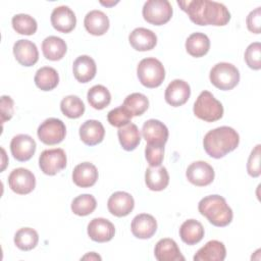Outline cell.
Wrapping results in <instances>:
<instances>
[{
  "mask_svg": "<svg viewBox=\"0 0 261 261\" xmlns=\"http://www.w3.org/2000/svg\"><path fill=\"white\" fill-rule=\"evenodd\" d=\"M178 6L190 19L198 25H225L230 20V13L222 3L210 0L177 1Z\"/></svg>",
  "mask_w": 261,
  "mask_h": 261,
  "instance_id": "obj_1",
  "label": "cell"
},
{
  "mask_svg": "<svg viewBox=\"0 0 261 261\" xmlns=\"http://www.w3.org/2000/svg\"><path fill=\"white\" fill-rule=\"evenodd\" d=\"M240 136L230 126H219L209 130L203 139L205 152L212 158L219 159L237 149Z\"/></svg>",
  "mask_w": 261,
  "mask_h": 261,
  "instance_id": "obj_2",
  "label": "cell"
},
{
  "mask_svg": "<svg viewBox=\"0 0 261 261\" xmlns=\"http://www.w3.org/2000/svg\"><path fill=\"white\" fill-rule=\"evenodd\" d=\"M198 210L211 224L218 227L228 225L232 220V210L225 199L219 195H209L201 199Z\"/></svg>",
  "mask_w": 261,
  "mask_h": 261,
  "instance_id": "obj_3",
  "label": "cell"
},
{
  "mask_svg": "<svg viewBox=\"0 0 261 261\" xmlns=\"http://www.w3.org/2000/svg\"><path fill=\"white\" fill-rule=\"evenodd\" d=\"M137 74L140 83L146 88H157L165 79V69L160 60L154 57L142 59L137 66Z\"/></svg>",
  "mask_w": 261,
  "mask_h": 261,
  "instance_id": "obj_4",
  "label": "cell"
},
{
  "mask_svg": "<svg viewBox=\"0 0 261 261\" xmlns=\"http://www.w3.org/2000/svg\"><path fill=\"white\" fill-rule=\"evenodd\" d=\"M194 114L201 120L213 122L223 116L222 104L209 91H203L198 96L193 107Z\"/></svg>",
  "mask_w": 261,
  "mask_h": 261,
  "instance_id": "obj_5",
  "label": "cell"
},
{
  "mask_svg": "<svg viewBox=\"0 0 261 261\" xmlns=\"http://www.w3.org/2000/svg\"><path fill=\"white\" fill-rule=\"evenodd\" d=\"M211 84L219 90L233 89L240 82V71L231 63L219 62L215 64L209 73Z\"/></svg>",
  "mask_w": 261,
  "mask_h": 261,
  "instance_id": "obj_6",
  "label": "cell"
},
{
  "mask_svg": "<svg viewBox=\"0 0 261 261\" xmlns=\"http://www.w3.org/2000/svg\"><path fill=\"white\" fill-rule=\"evenodd\" d=\"M172 6L167 0H149L143 6L144 19L154 25L168 22L172 16Z\"/></svg>",
  "mask_w": 261,
  "mask_h": 261,
  "instance_id": "obj_7",
  "label": "cell"
},
{
  "mask_svg": "<svg viewBox=\"0 0 261 261\" xmlns=\"http://www.w3.org/2000/svg\"><path fill=\"white\" fill-rule=\"evenodd\" d=\"M37 135L42 143L46 145H56L64 140L66 127L62 120L50 117L39 125Z\"/></svg>",
  "mask_w": 261,
  "mask_h": 261,
  "instance_id": "obj_8",
  "label": "cell"
},
{
  "mask_svg": "<svg viewBox=\"0 0 261 261\" xmlns=\"http://www.w3.org/2000/svg\"><path fill=\"white\" fill-rule=\"evenodd\" d=\"M66 162V154L61 148L44 150L39 157V166L43 173L47 175H55L63 170Z\"/></svg>",
  "mask_w": 261,
  "mask_h": 261,
  "instance_id": "obj_9",
  "label": "cell"
},
{
  "mask_svg": "<svg viewBox=\"0 0 261 261\" xmlns=\"http://www.w3.org/2000/svg\"><path fill=\"white\" fill-rule=\"evenodd\" d=\"M9 188L18 195L30 194L36 187V177L27 168L18 167L13 169L8 176Z\"/></svg>",
  "mask_w": 261,
  "mask_h": 261,
  "instance_id": "obj_10",
  "label": "cell"
},
{
  "mask_svg": "<svg viewBox=\"0 0 261 261\" xmlns=\"http://www.w3.org/2000/svg\"><path fill=\"white\" fill-rule=\"evenodd\" d=\"M213 167L205 161H195L191 163L186 171L188 180L197 187H205L210 185L214 179Z\"/></svg>",
  "mask_w": 261,
  "mask_h": 261,
  "instance_id": "obj_11",
  "label": "cell"
},
{
  "mask_svg": "<svg viewBox=\"0 0 261 261\" xmlns=\"http://www.w3.org/2000/svg\"><path fill=\"white\" fill-rule=\"evenodd\" d=\"M37 144L35 140L25 134H19L12 138L10 142V151L14 159L20 162L30 160L36 152Z\"/></svg>",
  "mask_w": 261,
  "mask_h": 261,
  "instance_id": "obj_12",
  "label": "cell"
},
{
  "mask_svg": "<svg viewBox=\"0 0 261 261\" xmlns=\"http://www.w3.org/2000/svg\"><path fill=\"white\" fill-rule=\"evenodd\" d=\"M52 27L60 33H70L76 24L74 12L65 5L55 7L50 16Z\"/></svg>",
  "mask_w": 261,
  "mask_h": 261,
  "instance_id": "obj_13",
  "label": "cell"
},
{
  "mask_svg": "<svg viewBox=\"0 0 261 261\" xmlns=\"http://www.w3.org/2000/svg\"><path fill=\"white\" fill-rule=\"evenodd\" d=\"M142 136L151 145H165L168 140V128L158 119H149L144 122Z\"/></svg>",
  "mask_w": 261,
  "mask_h": 261,
  "instance_id": "obj_14",
  "label": "cell"
},
{
  "mask_svg": "<svg viewBox=\"0 0 261 261\" xmlns=\"http://www.w3.org/2000/svg\"><path fill=\"white\" fill-rule=\"evenodd\" d=\"M115 234L114 224L108 219L97 217L88 224V236L97 243H105L112 240Z\"/></svg>",
  "mask_w": 261,
  "mask_h": 261,
  "instance_id": "obj_15",
  "label": "cell"
},
{
  "mask_svg": "<svg viewBox=\"0 0 261 261\" xmlns=\"http://www.w3.org/2000/svg\"><path fill=\"white\" fill-rule=\"evenodd\" d=\"M191 96L190 85L182 80H173L167 86L164 94L165 101L173 106L178 107L184 105Z\"/></svg>",
  "mask_w": 261,
  "mask_h": 261,
  "instance_id": "obj_16",
  "label": "cell"
},
{
  "mask_svg": "<svg viewBox=\"0 0 261 261\" xmlns=\"http://www.w3.org/2000/svg\"><path fill=\"white\" fill-rule=\"evenodd\" d=\"M135 207V200L133 196L126 192L113 193L107 202V208L109 212L117 217H123L128 215Z\"/></svg>",
  "mask_w": 261,
  "mask_h": 261,
  "instance_id": "obj_17",
  "label": "cell"
},
{
  "mask_svg": "<svg viewBox=\"0 0 261 261\" xmlns=\"http://www.w3.org/2000/svg\"><path fill=\"white\" fill-rule=\"evenodd\" d=\"M13 55L16 61L23 66H33L39 59V51L35 43L20 39L13 45Z\"/></svg>",
  "mask_w": 261,
  "mask_h": 261,
  "instance_id": "obj_18",
  "label": "cell"
},
{
  "mask_svg": "<svg viewBox=\"0 0 261 261\" xmlns=\"http://www.w3.org/2000/svg\"><path fill=\"white\" fill-rule=\"evenodd\" d=\"M130 229L133 234L138 239H150L157 230V221L151 214L141 213L134 217Z\"/></svg>",
  "mask_w": 261,
  "mask_h": 261,
  "instance_id": "obj_19",
  "label": "cell"
},
{
  "mask_svg": "<svg viewBox=\"0 0 261 261\" xmlns=\"http://www.w3.org/2000/svg\"><path fill=\"white\" fill-rule=\"evenodd\" d=\"M130 46L137 51L152 50L157 44V36L146 28H137L128 36Z\"/></svg>",
  "mask_w": 261,
  "mask_h": 261,
  "instance_id": "obj_20",
  "label": "cell"
},
{
  "mask_svg": "<svg viewBox=\"0 0 261 261\" xmlns=\"http://www.w3.org/2000/svg\"><path fill=\"white\" fill-rule=\"evenodd\" d=\"M72 71L77 82L83 84L89 83L96 75V62L92 57L88 55H81L73 61Z\"/></svg>",
  "mask_w": 261,
  "mask_h": 261,
  "instance_id": "obj_21",
  "label": "cell"
},
{
  "mask_svg": "<svg viewBox=\"0 0 261 261\" xmlns=\"http://www.w3.org/2000/svg\"><path fill=\"white\" fill-rule=\"evenodd\" d=\"M98 170L91 162L77 164L72 171V180L80 188L93 187L98 179Z\"/></svg>",
  "mask_w": 261,
  "mask_h": 261,
  "instance_id": "obj_22",
  "label": "cell"
},
{
  "mask_svg": "<svg viewBox=\"0 0 261 261\" xmlns=\"http://www.w3.org/2000/svg\"><path fill=\"white\" fill-rule=\"evenodd\" d=\"M105 136L103 124L95 119L86 120L80 126V138L88 146L100 144Z\"/></svg>",
  "mask_w": 261,
  "mask_h": 261,
  "instance_id": "obj_23",
  "label": "cell"
},
{
  "mask_svg": "<svg viewBox=\"0 0 261 261\" xmlns=\"http://www.w3.org/2000/svg\"><path fill=\"white\" fill-rule=\"evenodd\" d=\"M155 258L158 261H185V257L172 239H161L157 242L154 249Z\"/></svg>",
  "mask_w": 261,
  "mask_h": 261,
  "instance_id": "obj_24",
  "label": "cell"
},
{
  "mask_svg": "<svg viewBox=\"0 0 261 261\" xmlns=\"http://www.w3.org/2000/svg\"><path fill=\"white\" fill-rule=\"evenodd\" d=\"M226 249L222 242L212 240L200 248L194 256V261H223Z\"/></svg>",
  "mask_w": 261,
  "mask_h": 261,
  "instance_id": "obj_25",
  "label": "cell"
},
{
  "mask_svg": "<svg viewBox=\"0 0 261 261\" xmlns=\"http://www.w3.org/2000/svg\"><path fill=\"white\" fill-rule=\"evenodd\" d=\"M84 25L91 35L102 36L109 29V18L101 10H91L85 16Z\"/></svg>",
  "mask_w": 261,
  "mask_h": 261,
  "instance_id": "obj_26",
  "label": "cell"
},
{
  "mask_svg": "<svg viewBox=\"0 0 261 261\" xmlns=\"http://www.w3.org/2000/svg\"><path fill=\"white\" fill-rule=\"evenodd\" d=\"M145 182L149 190L159 192L169 184V174L164 166H150L145 172Z\"/></svg>",
  "mask_w": 261,
  "mask_h": 261,
  "instance_id": "obj_27",
  "label": "cell"
},
{
  "mask_svg": "<svg viewBox=\"0 0 261 261\" xmlns=\"http://www.w3.org/2000/svg\"><path fill=\"white\" fill-rule=\"evenodd\" d=\"M42 51L46 59L57 61L63 58L67 51L66 43L56 36H49L42 42Z\"/></svg>",
  "mask_w": 261,
  "mask_h": 261,
  "instance_id": "obj_28",
  "label": "cell"
},
{
  "mask_svg": "<svg viewBox=\"0 0 261 261\" xmlns=\"http://www.w3.org/2000/svg\"><path fill=\"white\" fill-rule=\"evenodd\" d=\"M179 237L187 245H196L204 237V227L198 220L188 219L179 227Z\"/></svg>",
  "mask_w": 261,
  "mask_h": 261,
  "instance_id": "obj_29",
  "label": "cell"
},
{
  "mask_svg": "<svg viewBox=\"0 0 261 261\" xmlns=\"http://www.w3.org/2000/svg\"><path fill=\"white\" fill-rule=\"evenodd\" d=\"M117 136L122 149L125 151L135 150L141 142L140 130L133 122H128L127 124L119 127L117 130Z\"/></svg>",
  "mask_w": 261,
  "mask_h": 261,
  "instance_id": "obj_30",
  "label": "cell"
},
{
  "mask_svg": "<svg viewBox=\"0 0 261 261\" xmlns=\"http://www.w3.org/2000/svg\"><path fill=\"white\" fill-rule=\"evenodd\" d=\"M210 49V40L203 33H193L186 41V50L193 57H202Z\"/></svg>",
  "mask_w": 261,
  "mask_h": 261,
  "instance_id": "obj_31",
  "label": "cell"
},
{
  "mask_svg": "<svg viewBox=\"0 0 261 261\" xmlns=\"http://www.w3.org/2000/svg\"><path fill=\"white\" fill-rule=\"evenodd\" d=\"M34 81L40 90L51 91L57 87L59 83V75L55 68L43 66L36 71Z\"/></svg>",
  "mask_w": 261,
  "mask_h": 261,
  "instance_id": "obj_32",
  "label": "cell"
},
{
  "mask_svg": "<svg viewBox=\"0 0 261 261\" xmlns=\"http://www.w3.org/2000/svg\"><path fill=\"white\" fill-rule=\"evenodd\" d=\"M87 99L93 108L101 110L110 104L111 94L106 87L102 85H95L88 91Z\"/></svg>",
  "mask_w": 261,
  "mask_h": 261,
  "instance_id": "obj_33",
  "label": "cell"
},
{
  "mask_svg": "<svg viewBox=\"0 0 261 261\" xmlns=\"http://www.w3.org/2000/svg\"><path fill=\"white\" fill-rule=\"evenodd\" d=\"M39 242L38 232L31 227H21L14 234V244L21 251L34 249Z\"/></svg>",
  "mask_w": 261,
  "mask_h": 261,
  "instance_id": "obj_34",
  "label": "cell"
},
{
  "mask_svg": "<svg viewBox=\"0 0 261 261\" xmlns=\"http://www.w3.org/2000/svg\"><path fill=\"white\" fill-rule=\"evenodd\" d=\"M61 112L68 118H79L85 112L84 102L75 95L65 96L60 102Z\"/></svg>",
  "mask_w": 261,
  "mask_h": 261,
  "instance_id": "obj_35",
  "label": "cell"
},
{
  "mask_svg": "<svg viewBox=\"0 0 261 261\" xmlns=\"http://www.w3.org/2000/svg\"><path fill=\"white\" fill-rule=\"evenodd\" d=\"M96 207V199L91 194L80 195L75 197L71 202V211L79 216H87L93 213Z\"/></svg>",
  "mask_w": 261,
  "mask_h": 261,
  "instance_id": "obj_36",
  "label": "cell"
},
{
  "mask_svg": "<svg viewBox=\"0 0 261 261\" xmlns=\"http://www.w3.org/2000/svg\"><path fill=\"white\" fill-rule=\"evenodd\" d=\"M122 106H124L133 116H140L147 111L149 107V100L144 94L133 93L125 97Z\"/></svg>",
  "mask_w": 261,
  "mask_h": 261,
  "instance_id": "obj_37",
  "label": "cell"
},
{
  "mask_svg": "<svg viewBox=\"0 0 261 261\" xmlns=\"http://www.w3.org/2000/svg\"><path fill=\"white\" fill-rule=\"evenodd\" d=\"M11 23H12L13 30L20 35H27V36L34 35L38 29L36 19L33 16L24 13L15 14L12 17Z\"/></svg>",
  "mask_w": 261,
  "mask_h": 261,
  "instance_id": "obj_38",
  "label": "cell"
},
{
  "mask_svg": "<svg viewBox=\"0 0 261 261\" xmlns=\"http://www.w3.org/2000/svg\"><path fill=\"white\" fill-rule=\"evenodd\" d=\"M133 117H134L133 114L122 105L110 110L107 114L108 122L112 126H115L118 128L127 124Z\"/></svg>",
  "mask_w": 261,
  "mask_h": 261,
  "instance_id": "obj_39",
  "label": "cell"
},
{
  "mask_svg": "<svg viewBox=\"0 0 261 261\" xmlns=\"http://www.w3.org/2000/svg\"><path fill=\"white\" fill-rule=\"evenodd\" d=\"M245 61L247 65L254 69L259 70L261 68V44L254 42L250 44L245 51Z\"/></svg>",
  "mask_w": 261,
  "mask_h": 261,
  "instance_id": "obj_40",
  "label": "cell"
},
{
  "mask_svg": "<svg viewBox=\"0 0 261 261\" xmlns=\"http://www.w3.org/2000/svg\"><path fill=\"white\" fill-rule=\"evenodd\" d=\"M145 157L150 166H160L164 158V146L147 144L145 148Z\"/></svg>",
  "mask_w": 261,
  "mask_h": 261,
  "instance_id": "obj_41",
  "label": "cell"
},
{
  "mask_svg": "<svg viewBox=\"0 0 261 261\" xmlns=\"http://www.w3.org/2000/svg\"><path fill=\"white\" fill-rule=\"evenodd\" d=\"M260 145H256L255 148L251 151V154L248 158L247 171L252 177H258L261 173L260 169Z\"/></svg>",
  "mask_w": 261,
  "mask_h": 261,
  "instance_id": "obj_42",
  "label": "cell"
},
{
  "mask_svg": "<svg viewBox=\"0 0 261 261\" xmlns=\"http://www.w3.org/2000/svg\"><path fill=\"white\" fill-rule=\"evenodd\" d=\"M0 110H1V122L4 123L6 120L11 119L14 113V102L11 97L3 95L0 100Z\"/></svg>",
  "mask_w": 261,
  "mask_h": 261,
  "instance_id": "obj_43",
  "label": "cell"
},
{
  "mask_svg": "<svg viewBox=\"0 0 261 261\" xmlns=\"http://www.w3.org/2000/svg\"><path fill=\"white\" fill-rule=\"evenodd\" d=\"M247 28L250 32L254 34H259L260 33V24H261V7H257L256 9L252 10L247 18Z\"/></svg>",
  "mask_w": 261,
  "mask_h": 261,
  "instance_id": "obj_44",
  "label": "cell"
},
{
  "mask_svg": "<svg viewBox=\"0 0 261 261\" xmlns=\"http://www.w3.org/2000/svg\"><path fill=\"white\" fill-rule=\"evenodd\" d=\"M82 260H101V257L95 252H90L82 257Z\"/></svg>",
  "mask_w": 261,
  "mask_h": 261,
  "instance_id": "obj_45",
  "label": "cell"
},
{
  "mask_svg": "<svg viewBox=\"0 0 261 261\" xmlns=\"http://www.w3.org/2000/svg\"><path fill=\"white\" fill-rule=\"evenodd\" d=\"M102 5H105V6H110V5H114V4H116L117 3V1L116 2H103V1H101L100 2Z\"/></svg>",
  "mask_w": 261,
  "mask_h": 261,
  "instance_id": "obj_46",
  "label": "cell"
}]
</instances>
